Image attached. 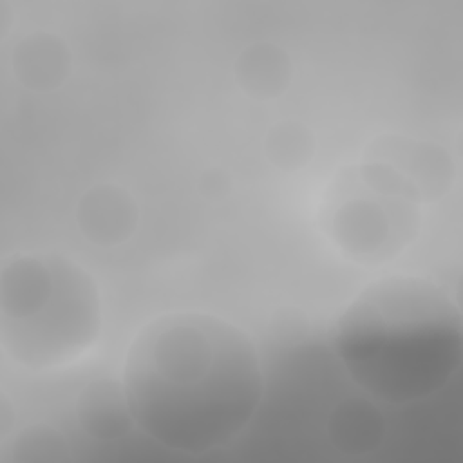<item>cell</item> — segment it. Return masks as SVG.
Listing matches in <instances>:
<instances>
[{
    "label": "cell",
    "instance_id": "obj_2",
    "mask_svg": "<svg viewBox=\"0 0 463 463\" xmlns=\"http://www.w3.org/2000/svg\"><path fill=\"white\" fill-rule=\"evenodd\" d=\"M333 349L351 380L380 402L403 405L441 391L463 356V318L438 284L391 275L342 311Z\"/></svg>",
    "mask_w": 463,
    "mask_h": 463
},
{
    "label": "cell",
    "instance_id": "obj_3",
    "mask_svg": "<svg viewBox=\"0 0 463 463\" xmlns=\"http://www.w3.org/2000/svg\"><path fill=\"white\" fill-rule=\"evenodd\" d=\"M101 331L89 271L61 253H20L0 271V345L18 365L49 371L81 358Z\"/></svg>",
    "mask_w": 463,
    "mask_h": 463
},
{
    "label": "cell",
    "instance_id": "obj_1",
    "mask_svg": "<svg viewBox=\"0 0 463 463\" xmlns=\"http://www.w3.org/2000/svg\"><path fill=\"white\" fill-rule=\"evenodd\" d=\"M132 421L159 445L204 454L233 441L255 416L264 391L260 358L233 322L201 311L150 320L123 365Z\"/></svg>",
    "mask_w": 463,
    "mask_h": 463
}]
</instances>
